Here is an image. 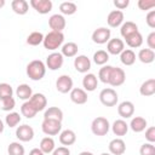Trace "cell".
Returning <instances> with one entry per match:
<instances>
[{
	"instance_id": "obj_1",
	"label": "cell",
	"mask_w": 155,
	"mask_h": 155,
	"mask_svg": "<svg viewBox=\"0 0 155 155\" xmlns=\"http://www.w3.org/2000/svg\"><path fill=\"white\" fill-rule=\"evenodd\" d=\"M25 71H27V75H28V78L30 80L39 81L46 74V65H45V63L42 61L34 59V61H31V62L28 63Z\"/></svg>"
},
{
	"instance_id": "obj_2",
	"label": "cell",
	"mask_w": 155,
	"mask_h": 155,
	"mask_svg": "<svg viewBox=\"0 0 155 155\" xmlns=\"http://www.w3.org/2000/svg\"><path fill=\"white\" fill-rule=\"evenodd\" d=\"M64 41V34L61 31H50L44 36V41L42 45L46 50L48 51H56L57 48H59L63 45Z\"/></svg>"
},
{
	"instance_id": "obj_3",
	"label": "cell",
	"mask_w": 155,
	"mask_h": 155,
	"mask_svg": "<svg viewBox=\"0 0 155 155\" xmlns=\"http://www.w3.org/2000/svg\"><path fill=\"white\" fill-rule=\"evenodd\" d=\"M110 130V124L108 121L107 117L103 116H97L96 119H93L92 124H91V131L94 136H105Z\"/></svg>"
},
{
	"instance_id": "obj_4",
	"label": "cell",
	"mask_w": 155,
	"mask_h": 155,
	"mask_svg": "<svg viewBox=\"0 0 155 155\" xmlns=\"http://www.w3.org/2000/svg\"><path fill=\"white\" fill-rule=\"evenodd\" d=\"M99 101L105 107H115L119 101V96L114 88H103L99 93Z\"/></svg>"
},
{
	"instance_id": "obj_5",
	"label": "cell",
	"mask_w": 155,
	"mask_h": 155,
	"mask_svg": "<svg viewBox=\"0 0 155 155\" xmlns=\"http://www.w3.org/2000/svg\"><path fill=\"white\" fill-rule=\"evenodd\" d=\"M41 130L46 136H56L58 133H61L62 131V122L57 121V120H48V119H44L42 124H41Z\"/></svg>"
},
{
	"instance_id": "obj_6",
	"label": "cell",
	"mask_w": 155,
	"mask_h": 155,
	"mask_svg": "<svg viewBox=\"0 0 155 155\" xmlns=\"http://www.w3.org/2000/svg\"><path fill=\"white\" fill-rule=\"evenodd\" d=\"M126 80V74L125 70L119 68V67H113L110 70V75H109V81L108 84L113 87H119L121 85H124Z\"/></svg>"
},
{
	"instance_id": "obj_7",
	"label": "cell",
	"mask_w": 155,
	"mask_h": 155,
	"mask_svg": "<svg viewBox=\"0 0 155 155\" xmlns=\"http://www.w3.org/2000/svg\"><path fill=\"white\" fill-rule=\"evenodd\" d=\"M110 35H111L110 29H108L105 27H99V28L94 29V31L92 33V41L94 44L103 45L110 40Z\"/></svg>"
},
{
	"instance_id": "obj_8",
	"label": "cell",
	"mask_w": 155,
	"mask_h": 155,
	"mask_svg": "<svg viewBox=\"0 0 155 155\" xmlns=\"http://www.w3.org/2000/svg\"><path fill=\"white\" fill-rule=\"evenodd\" d=\"M64 63V57L62 56L61 52H52L47 56L46 58V68H48L50 70H58L59 68H62Z\"/></svg>"
},
{
	"instance_id": "obj_9",
	"label": "cell",
	"mask_w": 155,
	"mask_h": 155,
	"mask_svg": "<svg viewBox=\"0 0 155 155\" xmlns=\"http://www.w3.org/2000/svg\"><path fill=\"white\" fill-rule=\"evenodd\" d=\"M16 137L21 142H30L34 138V130L29 125H21L16 130Z\"/></svg>"
},
{
	"instance_id": "obj_10",
	"label": "cell",
	"mask_w": 155,
	"mask_h": 155,
	"mask_svg": "<svg viewBox=\"0 0 155 155\" xmlns=\"http://www.w3.org/2000/svg\"><path fill=\"white\" fill-rule=\"evenodd\" d=\"M74 68L79 73L87 74V71L91 69V61H90V58L87 56H85V54L76 56L74 58Z\"/></svg>"
},
{
	"instance_id": "obj_11",
	"label": "cell",
	"mask_w": 155,
	"mask_h": 155,
	"mask_svg": "<svg viewBox=\"0 0 155 155\" xmlns=\"http://www.w3.org/2000/svg\"><path fill=\"white\" fill-rule=\"evenodd\" d=\"M56 88L61 93H68L73 90V79L69 75H61L56 81Z\"/></svg>"
},
{
	"instance_id": "obj_12",
	"label": "cell",
	"mask_w": 155,
	"mask_h": 155,
	"mask_svg": "<svg viewBox=\"0 0 155 155\" xmlns=\"http://www.w3.org/2000/svg\"><path fill=\"white\" fill-rule=\"evenodd\" d=\"M67 25V22H65V18L64 16L59 15V13H56V15H52L50 18H48V27L52 29V31H63V29L65 28Z\"/></svg>"
},
{
	"instance_id": "obj_13",
	"label": "cell",
	"mask_w": 155,
	"mask_h": 155,
	"mask_svg": "<svg viewBox=\"0 0 155 155\" xmlns=\"http://www.w3.org/2000/svg\"><path fill=\"white\" fill-rule=\"evenodd\" d=\"M30 6L40 15H46L52 10V1L51 0H30Z\"/></svg>"
},
{
	"instance_id": "obj_14",
	"label": "cell",
	"mask_w": 155,
	"mask_h": 155,
	"mask_svg": "<svg viewBox=\"0 0 155 155\" xmlns=\"http://www.w3.org/2000/svg\"><path fill=\"white\" fill-rule=\"evenodd\" d=\"M125 50V42L124 40L119 39V38H114L110 39L107 42V52L109 54H120L122 51Z\"/></svg>"
},
{
	"instance_id": "obj_15",
	"label": "cell",
	"mask_w": 155,
	"mask_h": 155,
	"mask_svg": "<svg viewBox=\"0 0 155 155\" xmlns=\"http://www.w3.org/2000/svg\"><path fill=\"white\" fill-rule=\"evenodd\" d=\"M69 96H70L71 102L75 104H79V105L85 104L88 99L87 92L84 88H79V87H73V90L69 92Z\"/></svg>"
},
{
	"instance_id": "obj_16",
	"label": "cell",
	"mask_w": 155,
	"mask_h": 155,
	"mask_svg": "<svg viewBox=\"0 0 155 155\" xmlns=\"http://www.w3.org/2000/svg\"><path fill=\"white\" fill-rule=\"evenodd\" d=\"M30 104L34 107V109L39 113L41 110H45L46 109V105H47V98L44 93H33V96L30 97L29 99Z\"/></svg>"
},
{
	"instance_id": "obj_17",
	"label": "cell",
	"mask_w": 155,
	"mask_h": 155,
	"mask_svg": "<svg viewBox=\"0 0 155 155\" xmlns=\"http://www.w3.org/2000/svg\"><path fill=\"white\" fill-rule=\"evenodd\" d=\"M117 113L122 119H130L134 114V104L131 101H124L117 105Z\"/></svg>"
},
{
	"instance_id": "obj_18",
	"label": "cell",
	"mask_w": 155,
	"mask_h": 155,
	"mask_svg": "<svg viewBox=\"0 0 155 155\" xmlns=\"http://www.w3.org/2000/svg\"><path fill=\"white\" fill-rule=\"evenodd\" d=\"M124 12L120 11V10H114L111 12H109L108 17H107V22H108V25L111 27V28H117V27H121V24L124 23Z\"/></svg>"
},
{
	"instance_id": "obj_19",
	"label": "cell",
	"mask_w": 155,
	"mask_h": 155,
	"mask_svg": "<svg viewBox=\"0 0 155 155\" xmlns=\"http://www.w3.org/2000/svg\"><path fill=\"white\" fill-rule=\"evenodd\" d=\"M108 148L111 155H122L126 151V143L121 138H114L113 140H110Z\"/></svg>"
},
{
	"instance_id": "obj_20",
	"label": "cell",
	"mask_w": 155,
	"mask_h": 155,
	"mask_svg": "<svg viewBox=\"0 0 155 155\" xmlns=\"http://www.w3.org/2000/svg\"><path fill=\"white\" fill-rule=\"evenodd\" d=\"M97 86H98L97 76L94 74H92V73H87L84 76V79H82V87H84V90L86 92H92V91H94L97 88Z\"/></svg>"
},
{
	"instance_id": "obj_21",
	"label": "cell",
	"mask_w": 155,
	"mask_h": 155,
	"mask_svg": "<svg viewBox=\"0 0 155 155\" xmlns=\"http://www.w3.org/2000/svg\"><path fill=\"white\" fill-rule=\"evenodd\" d=\"M111 131L115 136L117 137H122V136H126L127 131H128V125L127 122L124 120V119H117L113 122L111 125Z\"/></svg>"
},
{
	"instance_id": "obj_22",
	"label": "cell",
	"mask_w": 155,
	"mask_h": 155,
	"mask_svg": "<svg viewBox=\"0 0 155 155\" xmlns=\"http://www.w3.org/2000/svg\"><path fill=\"white\" fill-rule=\"evenodd\" d=\"M59 142L64 147H69V145L74 144L76 142V134H75V132L73 130H69V128L61 131V133H59Z\"/></svg>"
},
{
	"instance_id": "obj_23",
	"label": "cell",
	"mask_w": 155,
	"mask_h": 155,
	"mask_svg": "<svg viewBox=\"0 0 155 155\" xmlns=\"http://www.w3.org/2000/svg\"><path fill=\"white\" fill-rule=\"evenodd\" d=\"M147 126H148V122H147V120H145L144 117H142V116H134V117H132V120H131V122H130V125H128V127H130L133 132H136V133L143 132V131L147 128Z\"/></svg>"
},
{
	"instance_id": "obj_24",
	"label": "cell",
	"mask_w": 155,
	"mask_h": 155,
	"mask_svg": "<svg viewBox=\"0 0 155 155\" xmlns=\"http://www.w3.org/2000/svg\"><path fill=\"white\" fill-rule=\"evenodd\" d=\"M139 93L144 97H150L155 93V79H148L145 80L140 87H139Z\"/></svg>"
},
{
	"instance_id": "obj_25",
	"label": "cell",
	"mask_w": 155,
	"mask_h": 155,
	"mask_svg": "<svg viewBox=\"0 0 155 155\" xmlns=\"http://www.w3.org/2000/svg\"><path fill=\"white\" fill-rule=\"evenodd\" d=\"M16 94L19 99L25 102V101H29L30 97L33 96V90L28 84H21L16 88Z\"/></svg>"
},
{
	"instance_id": "obj_26",
	"label": "cell",
	"mask_w": 155,
	"mask_h": 155,
	"mask_svg": "<svg viewBox=\"0 0 155 155\" xmlns=\"http://www.w3.org/2000/svg\"><path fill=\"white\" fill-rule=\"evenodd\" d=\"M44 119H48V120H57L61 121L63 120V111L61 108L58 107H50L45 110L44 113Z\"/></svg>"
},
{
	"instance_id": "obj_27",
	"label": "cell",
	"mask_w": 155,
	"mask_h": 155,
	"mask_svg": "<svg viewBox=\"0 0 155 155\" xmlns=\"http://www.w3.org/2000/svg\"><path fill=\"white\" fill-rule=\"evenodd\" d=\"M61 50H62L61 53H62L63 57H68V58H70V57H76L78 51H79V46H78L75 42L70 41V42L63 44Z\"/></svg>"
},
{
	"instance_id": "obj_28",
	"label": "cell",
	"mask_w": 155,
	"mask_h": 155,
	"mask_svg": "<svg viewBox=\"0 0 155 155\" xmlns=\"http://www.w3.org/2000/svg\"><path fill=\"white\" fill-rule=\"evenodd\" d=\"M11 8L15 13L19 15V16H23L28 12L29 10V4L25 1V0H13L11 2Z\"/></svg>"
},
{
	"instance_id": "obj_29",
	"label": "cell",
	"mask_w": 155,
	"mask_h": 155,
	"mask_svg": "<svg viewBox=\"0 0 155 155\" xmlns=\"http://www.w3.org/2000/svg\"><path fill=\"white\" fill-rule=\"evenodd\" d=\"M136 31H138V25H137L134 22H131V21L124 22V23L121 24V27H120V33H121V36H122L124 39L127 38L128 35L136 33Z\"/></svg>"
},
{
	"instance_id": "obj_30",
	"label": "cell",
	"mask_w": 155,
	"mask_h": 155,
	"mask_svg": "<svg viewBox=\"0 0 155 155\" xmlns=\"http://www.w3.org/2000/svg\"><path fill=\"white\" fill-rule=\"evenodd\" d=\"M125 41H126V44H127L130 47L137 48V47H140L142 44H143V35H142V34L139 33V30H138V31H136V33L128 35L127 38H125Z\"/></svg>"
},
{
	"instance_id": "obj_31",
	"label": "cell",
	"mask_w": 155,
	"mask_h": 155,
	"mask_svg": "<svg viewBox=\"0 0 155 155\" xmlns=\"http://www.w3.org/2000/svg\"><path fill=\"white\" fill-rule=\"evenodd\" d=\"M120 61L124 65H133L136 62V53L131 48H125L120 53Z\"/></svg>"
},
{
	"instance_id": "obj_32",
	"label": "cell",
	"mask_w": 155,
	"mask_h": 155,
	"mask_svg": "<svg viewBox=\"0 0 155 155\" xmlns=\"http://www.w3.org/2000/svg\"><path fill=\"white\" fill-rule=\"evenodd\" d=\"M138 59L144 63V64H149V63H153L154 59H155V52L150 48H142L139 50L138 52Z\"/></svg>"
},
{
	"instance_id": "obj_33",
	"label": "cell",
	"mask_w": 155,
	"mask_h": 155,
	"mask_svg": "<svg viewBox=\"0 0 155 155\" xmlns=\"http://www.w3.org/2000/svg\"><path fill=\"white\" fill-rule=\"evenodd\" d=\"M56 148V144H54V139L50 136L47 137H44L40 142V150L44 153V154H50Z\"/></svg>"
},
{
	"instance_id": "obj_34",
	"label": "cell",
	"mask_w": 155,
	"mask_h": 155,
	"mask_svg": "<svg viewBox=\"0 0 155 155\" xmlns=\"http://www.w3.org/2000/svg\"><path fill=\"white\" fill-rule=\"evenodd\" d=\"M59 11H61L62 16L63 15L71 16L78 11V6H76V4L71 2V1H64V2H62L59 5Z\"/></svg>"
},
{
	"instance_id": "obj_35",
	"label": "cell",
	"mask_w": 155,
	"mask_h": 155,
	"mask_svg": "<svg viewBox=\"0 0 155 155\" xmlns=\"http://www.w3.org/2000/svg\"><path fill=\"white\" fill-rule=\"evenodd\" d=\"M109 61V53L104 50H98L93 53V62L97 65H105Z\"/></svg>"
},
{
	"instance_id": "obj_36",
	"label": "cell",
	"mask_w": 155,
	"mask_h": 155,
	"mask_svg": "<svg viewBox=\"0 0 155 155\" xmlns=\"http://www.w3.org/2000/svg\"><path fill=\"white\" fill-rule=\"evenodd\" d=\"M21 114H22L24 117H27V119H33V117L38 114V111L34 109V107L30 104L29 101H25V102L21 105Z\"/></svg>"
},
{
	"instance_id": "obj_37",
	"label": "cell",
	"mask_w": 155,
	"mask_h": 155,
	"mask_svg": "<svg viewBox=\"0 0 155 155\" xmlns=\"http://www.w3.org/2000/svg\"><path fill=\"white\" fill-rule=\"evenodd\" d=\"M44 34L40 31H33L27 36V44L30 46H38L44 41Z\"/></svg>"
},
{
	"instance_id": "obj_38",
	"label": "cell",
	"mask_w": 155,
	"mask_h": 155,
	"mask_svg": "<svg viewBox=\"0 0 155 155\" xmlns=\"http://www.w3.org/2000/svg\"><path fill=\"white\" fill-rule=\"evenodd\" d=\"M5 122H6V126L8 127H16L19 122H21V115L19 113H16V111H10L6 117H5Z\"/></svg>"
},
{
	"instance_id": "obj_39",
	"label": "cell",
	"mask_w": 155,
	"mask_h": 155,
	"mask_svg": "<svg viewBox=\"0 0 155 155\" xmlns=\"http://www.w3.org/2000/svg\"><path fill=\"white\" fill-rule=\"evenodd\" d=\"M25 150L24 147L19 142H12L7 147V154L8 155H24Z\"/></svg>"
},
{
	"instance_id": "obj_40",
	"label": "cell",
	"mask_w": 155,
	"mask_h": 155,
	"mask_svg": "<svg viewBox=\"0 0 155 155\" xmlns=\"http://www.w3.org/2000/svg\"><path fill=\"white\" fill-rule=\"evenodd\" d=\"M12 94H13L12 86L7 82H1L0 84V101L8 98V97H12Z\"/></svg>"
},
{
	"instance_id": "obj_41",
	"label": "cell",
	"mask_w": 155,
	"mask_h": 155,
	"mask_svg": "<svg viewBox=\"0 0 155 155\" xmlns=\"http://www.w3.org/2000/svg\"><path fill=\"white\" fill-rule=\"evenodd\" d=\"M111 68H113L111 65H103L98 71V78L97 79H99V81H102L103 84H108Z\"/></svg>"
},
{
	"instance_id": "obj_42",
	"label": "cell",
	"mask_w": 155,
	"mask_h": 155,
	"mask_svg": "<svg viewBox=\"0 0 155 155\" xmlns=\"http://www.w3.org/2000/svg\"><path fill=\"white\" fill-rule=\"evenodd\" d=\"M16 107V101L13 97H8V98H5V99H1V109L4 111H11L13 110V108Z\"/></svg>"
},
{
	"instance_id": "obj_43",
	"label": "cell",
	"mask_w": 155,
	"mask_h": 155,
	"mask_svg": "<svg viewBox=\"0 0 155 155\" xmlns=\"http://www.w3.org/2000/svg\"><path fill=\"white\" fill-rule=\"evenodd\" d=\"M140 155H155V145L153 143H144L139 149Z\"/></svg>"
},
{
	"instance_id": "obj_44",
	"label": "cell",
	"mask_w": 155,
	"mask_h": 155,
	"mask_svg": "<svg viewBox=\"0 0 155 155\" xmlns=\"http://www.w3.org/2000/svg\"><path fill=\"white\" fill-rule=\"evenodd\" d=\"M154 6H155V0H139L138 1V7L142 11L151 10Z\"/></svg>"
},
{
	"instance_id": "obj_45",
	"label": "cell",
	"mask_w": 155,
	"mask_h": 155,
	"mask_svg": "<svg viewBox=\"0 0 155 155\" xmlns=\"http://www.w3.org/2000/svg\"><path fill=\"white\" fill-rule=\"evenodd\" d=\"M145 139L148 140V143H154L155 142V127L150 126L148 128H145Z\"/></svg>"
},
{
	"instance_id": "obj_46",
	"label": "cell",
	"mask_w": 155,
	"mask_h": 155,
	"mask_svg": "<svg viewBox=\"0 0 155 155\" xmlns=\"http://www.w3.org/2000/svg\"><path fill=\"white\" fill-rule=\"evenodd\" d=\"M145 22L150 27V28H155V10H150L147 15V18H145Z\"/></svg>"
},
{
	"instance_id": "obj_47",
	"label": "cell",
	"mask_w": 155,
	"mask_h": 155,
	"mask_svg": "<svg viewBox=\"0 0 155 155\" xmlns=\"http://www.w3.org/2000/svg\"><path fill=\"white\" fill-rule=\"evenodd\" d=\"M52 155H70V150L68 147H58L54 148L52 151Z\"/></svg>"
},
{
	"instance_id": "obj_48",
	"label": "cell",
	"mask_w": 155,
	"mask_h": 155,
	"mask_svg": "<svg viewBox=\"0 0 155 155\" xmlns=\"http://www.w3.org/2000/svg\"><path fill=\"white\" fill-rule=\"evenodd\" d=\"M130 5V0H114V6L117 10H125Z\"/></svg>"
},
{
	"instance_id": "obj_49",
	"label": "cell",
	"mask_w": 155,
	"mask_h": 155,
	"mask_svg": "<svg viewBox=\"0 0 155 155\" xmlns=\"http://www.w3.org/2000/svg\"><path fill=\"white\" fill-rule=\"evenodd\" d=\"M147 44L149 46L150 50H155V31H151L148 36H147Z\"/></svg>"
},
{
	"instance_id": "obj_50",
	"label": "cell",
	"mask_w": 155,
	"mask_h": 155,
	"mask_svg": "<svg viewBox=\"0 0 155 155\" xmlns=\"http://www.w3.org/2000/svg\"><path fill=\"white\" fill-rule=\"evenodd\" d=\"M29 155H45V154L40 150V148H34L29 151Z\"/></svg>"
},
{
	"instance_id": "obj_51",
	"label": "cell",
	"mask_w": 155,
	"mask_h": 155,
	"mask_svg": "<svg viewBox=\"0 0 155 155\" xmlns=\"http://www.w3.org/2000/svg\"><path fill=\"white\" fill-rule=\"evenodd\" d=\"M4 128H5V125H4V121L0 119V133L4 132Z\"/></svg>"
},
{
	"instance_id": "obj_52",
	"label": "cell",
	"mask_w": 155,
	"mask_h": 155,
	"mask_svg": "<svg viewBox=\"0 0 155 155\" xmlns=\"http://www.w3.org/2000/svg\"><path fill=\"white\" fill-rule=\"evenodd\" d=\"M79 155H93V154H92L91 151H86V150H85V151H81Z\"/></svg>"
},
{
	"instance_id": "obj_53",
	"label": "cell",
	"mask_w": 155,
	"mask_h": 155,
	"mask_svg": "<svg viewBox=\"0 0 155 155\" xmlns=\"http://www.w3.org/2000/svg\"><path fill=\"white\" fill-rule=\"evenodd\" d=\"M5 4H6V2H5V0H0V8H1V7H4V6H5Z\"/></svg>"
},
{
	"instance_id": "obj_54",
	"label": "cell",
	"mask_w": 155,
	"mask_h": 155,
	"mask_svg": "<svg viewBox=\"0 0 155 155\" xmlns=\"http://www.w3.org/2000/svg\"><path fill=\"white\" fill-rule=\"evenodd\" d=\"M101 155H111V154H109V153H102Z\"/></svg>"
}]
</instances>
